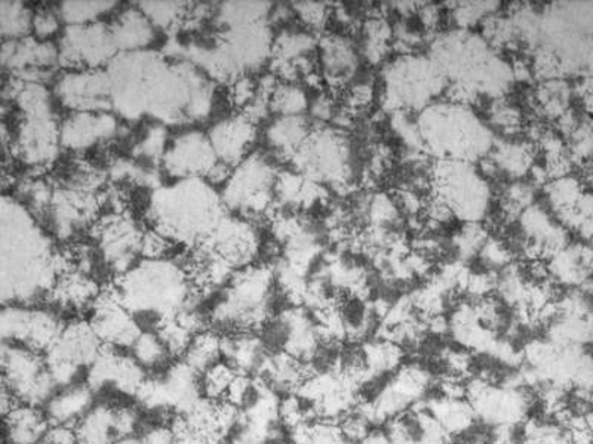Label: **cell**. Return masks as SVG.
<instances>
[{"instance_id": "36", "label": "cell", "mask_w": 593, "mask_h": 444, "mask_svg": "<svg viewBox=\"0 0 593 444\" xmlns=\"http://www.w3.org/2000/svg\"><path fill=\"white\" fill-rule=\"evenodd\" d=\"M117 5L118 2H63L58 15L67 25L92 24Z\"/></svg>"}, {"instance_id": "17", "label": "cell", "mask_w": 593, "mask_h": 444, "mask_svg": "<svg viewBox=\"0 0 593 444\" xmlns=\"http://www.w3.org/2000/svg\"><path fill=\"white\" fill-rule=\"evenodd\" d=\"M55 96L74 113L113 111L112 82L108 68L67 71L57 80Z\"/></svg>"}, {"instance_id": "9", "label": "cell", "mask_w": 593, "mask_h": 444, "mask_svg": "<svg viewBox=\"0 0 593 444\" xmlns=\"http://www.w3.org/2000/svg\"><path fill=\"white\" fill-rule=\"evenodd\" d=\"M385 80L383 104L398 111L420 109L446 89V76L437 63L425 58H400L387 68Z\"/></svg>"}, {"instance_id": "24", "label": "cell", "mask_w": 593, "mask_h": 444, "mask_svg": "<svg viewBox=\"0 0 593 444\" xmlns=\"http://www.w3.org/2000/svg\"><path fill=\"white\" fill-rule=\"evenodd\" d=\"M323 79L331 89H343L351 80L356 67V55L349 41L339 34H328L319 42Z\"/></svg>"}, {"instance_id": "28", "label": "cell", "mask_w": 593, "mask_h": 444, "mask_svg": "<svg viewBox=\"0 0 593 444\" xmlns=\"http://www.w3.org/2000/svg\"><path fill=\"white\" fill-rule=\"evenodd\" d=\"M100 293L96 280L72 268L58 277L46 301H53L63 309H83L87 304H94Z\"/></svg>"}, {"instance_id": "50", "label": "cell", "mask_w": 593, "mask_h": 444, "mask_svg": "<svg viewBox=\"0 0 593 444\" xmlns=\"http://www.w3.org/2000/svg\"><path fill=\"white\" fill-rule=\"evenodd\" d=\"M114 444H142V442H140V440L135 437H128V439L119 440V442Z\"/></svg>"}, {"instance_id": "35", "label": "cell", "mask_w": 593, "mask_h": 444, "mask_svg": "<svg viewBox=\"0 0 593 444\" xmlns=\"http://www.w3.org/2000/svg\"><path fill=\"white\" fill-rule=\"evenodd\" d=\"M143 14L155 27L177 32L186 19L191 3L186 2H140L136 3Z\"/></svg>"}, {"instance_id": "46", "label": "cell", "mask_w": 593, "mask_h": 444, "mask_svg": "<svg viewBox=\"0 0 593 444\" xmlns=\"http://www.w3.org/2000/svg\"><path fill=\"white\" fill-rule=\"evenodd\" d=\"M169 241L155 230H147L144 232L142 256L144 259H162L164 254L168 251Z\"/></svg>"}, {"instance_id": "16", "label": "cell", "mask_w": 593, "mask_h": 444, "mask_svg": "<svg viewBox=\"0 0 593 444\" xmlns=\"http://www.w3.org/2000/svg\"><path fill=\"white\" fill-rule=\"evenodd\" d=\"M92 232L106 264L117 277L135 267L136 256L142 255L144 232L136 227L130 215L109 213L105 218H98Z\"/></svg>"}, {"instance_id": "15", "label": "cell", "mask_w": 593, "mask_h": 444, "mask_svg": "<svg viewBox=\"0 0 593 444\" xmlns=\"http://www.w3.org/2000/svg\"><path fill=\"white\" fill-rule=\"evenodd\" d=\"M63 329L57 314L28 306H3L0 314L2 343L21 345L40 354L53 348Z\"/></svg>"}, {"instance_id": "42", "label": "cell", "mask_w": 593, "mask_h": 444, "mask_svg": "<svg viewBox=\"0 0 593 444\" xmlns=\"http://www.w3.org/2000/svg\"><path fill=\"white\" fill-rule=\"evenodd\" d=\"M276 429L268 430L262 429V426H255L251 424L238 425V430L234 431L230 444H271L275 442Z\"/></svg>"}, {"instance_id": "10", "label": "cell", "mask_w": 593, "mask_h": 444, "mask_svg": "<svg viewBox=\"0 0 593 444\" xmlns=\"http://www.w3.org/2000/svg\"><path fill=\"white\" fill-rule=\"evenodd\" d=\"M432 184L433 193L448 204L454 217L476 222L484 215L492 193L468 162L438 160L433 165Z\"/></svg>"}, {"instance_id": "29", "label": "cell", "mask_w": 593, "mask_h": 444, "mask_svg": "<svg viewBox=\"0 0 593 444\" xmlns=\"http://www.w3.org/2000/svg\"><path fill=\"white\" fill-rule=\"evenodd\" d=\"M221 352H223L224 360L238 374L243 375L257 373L267 354L263 341L257 338L254 333H233V335L223 336Z\"/></svg>"}, {"instance_id": "32", "label": "cell", "mask_w": 593, "mask_h": 444, "mask_svg": "<svg viewBox=\"0 0 593 444\" xmlns=\"http://www.w3.org/2000/svg\"><path fill=\"white\" fill-rule=\"evenodd\" d=\"M311 131L309 122L303 116L281 118L268 127L267 140L277 153L292 160Z\"/></svg>"}, {"instance_id": "26", "label": "cell", "mask_w": 593, "mask_h": 444, "mask_svg": "<svg viewBox=\"0 0 593 444\" xmlns=\"http://www.w3.org/2000/svg\"><path fill=\"white\" fill-rule=\"evenodd\" d=\"M114 45L122 53L146 51L155 40V25L143 14L139 7L125 10L110 24Z\"/></svg>"}, {"instance_id": "3", "label": "cell", "mask_w": 593, "mask_h": 444, "mask_svg": "<svg viewBox=\"0 0 593 444\" xmlns=\"http://www.w3.org/2000/svg\"><path fill=\"white\" fill-rule=\"evenodd\" d=\"M228 217L223 199L204 178L153 190L147 220L153 230L190 249L207 241Z\"/></svg>"}, {"instance_id": "37", "label": "cell", "mask_w": 593, "mask_h": 444, "mask_svg": "<svg viewBox=\"0 0 593 444\" xmlns=\"http://www.w3.org/2000/svg\"><path fill=\"white\" fill-rule=\"evenodd\" d=\"M237 375V370L228 362H220L209 367L207 373L200 375V387H202L205 399L224 400Z\"/></svg>"}, {"instance_id": "49", "label": "cell", "mask_w": 593, "mask_h": 444, "mask_svg": "<svg viewBox=\"0 0 593 444\" xmlns=\"http://www.w3.org/2000/svg\"><path fill=\"white\" fill-rule=\"evenodd\" d=\"M140 442L142 444H177V437L171 426L157 425L146 431Z\"/></svg>"}, {"instance_id": "19", "label": "cell", "mask_w": 593, "mask_h": 444, "mask_svg": "<svg viewBox=\"0 0 593 444\" xmlns=\"http://www.w3.org/2000/svg\"><path fill=\"white\" fill-rule=\"evenodd\" d=\"M101 343L113 348H131L142 335L136 318L118 300L113 289L98 295L89 320Z\"/></svg>"}, {"instance_id": "18", "label": "cell", "mask_w": 593, "mask_h": 444, "mask_svg": "<svg viewBox=\"0 0 593 444\" xmlns=\"http://www.w3.org/2000/svg\"><path fill=\"white\" fill-rule=\"evenodd\" d=\"M0 57L3 68L14 78L25 84L44 85L53 75L54 66H58V46L33 37L6 41Z\"/></svg>"}, {"instance_id": "39", "label": "cell", "mask_w": 593, "mask_h": 444, "mask_svg": "<svg viewBox=\"0 0 593 444\" xmlns=\"http://www.w3.org/2000/svg\"><path fill=\"white\" fill-rule=\"evenodd\" d=\"M155 332L162 340V343L165 344L171 357L185 356L187 348H189L191 341L196 336L194 333L187 331L186 328H183L176 318L160 320L156 323Z\"/></svg>"}, {"instance_id": "33", "label": "cell", "mask_w": 593, "mask_h": 444, "mask_svg": "<svg viewBox=\"0 0 593 444\" xmlns=\"http://www.w3.org/2000/svg\"><path fill=\"white\" fill-rule=\"evenodd\" d=\"M183 357H185L183 362H186L195 373L199 375L207 373L209 367L220 363L223 357L220 336L209 331L198 333Z\"/></svg>"}, {"instance_id": "45", "label": "cell", "mask_w": 593, "mask_h": 444, "mask_svg": "<svg viewBox=\"0 0 593 444\" xmlns=\"http://www.w3.org/2000/svg\"><path fill=\"white\" fill-rule=\"evenodd\" d=\"M58 12L53 10H42L33 16V32L36 34L37 40L44 41L46 37L53 36L59 29Z\"/></svg>"}, {"instance_id": "20", "label": "cell", "mask_w": 593, "mask_h": 444, "mask_svg": "<svg viewBox=\"0 0 593 444\" xmlns=\"http://www.w3.org/2000/svg\"><path fill=\"white\" fill-rule=\"evenodd\" d=\"M219 162L208 135L194 131L178 136L166 147L162 166L173 177L207 179Z\"/></svg>"}, {"instance_id": "31", "label": "cell", "mask_w": 593, "mask_h": 444, "mask_svg": "<svg viewBox=\"0 0 593 444\" xmlns=\"http://www.w3.org/2000/svg\"><path fill=\"white\" fill-rule=\"evenodd\" d=\"M6 425L10 444H40L51 426L46 413L28 404H20L7 415Z\"/></svg>"}, {"instance_id": "2", "label": "cell", "mask_w": 593, "mask_h": 444, "mask_svg": "<svg viewBox=\"0 0 593 444\" xmlns=\"http://www.w3.org/2000/svg\"><path fill=\"white\" fill-rule=\"evenodd\" d=\"M0 293L3 306H28L48 300L58 277L70 270L66 254L53 242L29 209L14 198H2Z\"/></svg>"}, {"instance_id": "48", "label": "cell", "mask_w": 593, "mask_h": 444, "mask_svg": "<svg viewBox=\"0 0 593 444\" xmlns=\"http://www.w3.org/2000/svg\"><path fill=\"white\" fill-rule=\"evenodd\" d=\"M171 429L176 433L177 444H215L211 440L204 437V435L194 433V431L187 426L186 421L183 420L182 415H178L176 420H174Z\"/></svg>"}, {"instance_id": "11", "label": "cell", "mask_w": 593, "mask_h": 444, "mask_svg": "<svg viewBox=\"0 0 593 444\" xmlns=\"http://www.w3.org/2000/svg\"><path fill=\"white\" fill-rule=\"evenodd\" d=\"M349 148L348 140L340 132L319 127L311 131L292 160L298 173L311 181L343 187L348 186L351 177Z\"/></svg>"}, {"instance_id": "14", "label": "cell", "mask_w": 593, "mask_h": 444, "mask_svg": "<svg viewBox=\"0 0 593 444\" xmlns=\"http://www.w3.org/2000/svg\"><path fill=\"white\" fill-rule=\"evenodd\" d=\"M110 24L67 25L58 45V66L75 70H102L118 57Z\"/></svg>"}, {"instance_id": "41", "label": "cell", "mask_w": 593, "mask_h": 444, "mask_svg": "<svg viewBox=\"0 0 593 444\" xmlns=\"http://www.w3.org/2000/svg\"><path fill=\"white\" fill-rule=\"evenodd\" d=\"M166 152V130L164 125L151 127L144 135V140L135 147V156L140 159L161 160Z\"/></svg>"}, {"instance_id": "12", "label": "cell", "mask_w": 593, "mask_h": 444, "mask_svg": "<svg viewBox=\"0 0 593 444\" xmlns=\"http://www.w3.org/2000/svg\"><path fill=\"white\" fill-rule=\"evenodd\" d=\"M0 360L2 384L10 388L21 404L37 408L53 399L58 386L42 354L21 345L2 343Z\"/></svg>"}, {"instance_id": "6", "label": "cell", "mask_w": 593, "mask_h": 444, "mask_svg": "<svg viewBox=\"0 0 593 444\" xmlns=\"http://www.w3.org/2000/svg\"><path fill=\"white\" fill-rule=\"evenodd\" d=\"M14 101L21 114L11 152L33 168H50L59 155L62 126L54 116L48 91L44 85L24 82Z\"/></svg>"}, {"instance_id": "44", "label": "cell", "mask_w": 593, "mask_h": 444, "mask_svg": "<svg viewBox=\"0 0 593 444\" xmlns=\"http://www.w3.org/2000/svg\"><path fill=\"white\" fill-rule=\"evenodd\" d=\"M294 11L300 16L303 23L310 27L321 29L330 19L326 3L300 2L294 3Z\"/></svg>"}, {"instance_id": "30", "label": "cell", "mask_w": 593, "mask_h": 444, "mask_svg": "<svg viewBox=\"0 0 593 444\" xmlns=\"http://www.w3.org/2000/svg\"><path fill=\"white\" fill-rule=\"evenodd\" d=\"M79 444H114L121 440L118 431V408L94 406L75 426Z\"/></svg>"}, {"instance_id": "47", "label": "cell", "mask_w": 593, "mask_h": 444, "mask_svg": "<svg viewBox=\"0 0 593 444\" xmlns=\"http://www.w3.org/2000/svg\"><path fill=\"white\" fill-rule=\"evenodd\" d=\"M41 444H79L74 426L51 425Z\"/></svg>"}, {"instance_id": "4", "label": "cell", "mask_w": 593, "mask_h": 444, "mask_svg": "<svg viewBox=\"0 0 593 444\" xmlns=\"http://www.w3.org/2000/svg\"><path fill=\"white\" fill-rule=\"evenodd\" d=\"M118 300L135 315H156L160 320L174 318L191 304L195 292L186 268L171 259H144L112 286ZM156 322V323H157Z\"/></svg>"}, {"instance_id": "7", "label": "cell", "mask_w": 593, "mask_h": 444, "mask_svg": "<svg viewBox=\"0 0 593 444\" xmlns=\"http://www.w3.org/2000/svg\"><path fill=\"white\" fill-rule=\"evenodd\" d=\"M275 280V270L267 266L238 271L212 311V323L233 333H254L263 328L271 315Z\"/></svg>"}, {"instance_id": "27", "label": "cell", "mask_w": 593, "mask_h": 444, "mask_svg": "<svg viewBox=\"0 0 593 444\" xmlns=\"http://www.w3.org/2000/svg\"><path fill=\"white\" fill-rule=\"evenodd\" d=\"M169 409H176L178 415L189 411L191 406L202 399L200 375L186 362H178L169 367L168 373L162 378Z\"/></svg>"}, {"instance_id": "1", "label": "cell", "mask_w": 593, "mask_h": 444, "mask_svg": "<svg viewBox=\"0 0 593 444\" xmlns=\"http://www.w3.org/2000/svg\"><path fill=\"white\" fill-rule=\"evenodd\" d=\"M113 111L128 121L152 116L161 125L208 116L215 80L194 64L153 51L122 53L109 64Z\"/></svg>"}, {"instance_id": "34", "label": "cell", "mask_w": 593, "mask_h": 444, "mask_svg": "<svg viewBox=\"0 0 593 444\" xmlns=\"http://www.w3.org/2000/svg\"><path fill=\"white\" fill-rule=\"evenodd\" d=\"M33 14L21 2H0V33L6 41H19L33 32Z\"/></svg>"}, {"instance_id": "23", "label": "cell", "mask_w": 593, "mask_h": 444, "mask_svg": "<svg viewBox=\"0 0 593 444\" xmlns=\"http://www.w3.org/2000/svg\"><path fill=\"white\" fill-rule=\"evenodd\" d=\"M117 132L118 121L112 113H72L63 122L59 138L62 147L79 152L112 138Z\"/></svg>"}, {"instance_id": "38", "label": "cell", "mask_w": 593, "mask_h": 444, "mask_svg": "<svg viewBox=\"0 0 593 444\" xmlns=\"http://www.w3.org/2000/svg\"><path fill=\"white\" fill-rule=\"evenodd\" d=\"M132 357L144 367V369H153L164 365L171 357L165 344L162 343L156 332H142V335L136 338L131 347Z\"/></svg>"}, {"instance_id": "40", "label": "cell", "mask_w": 593, "mask_h": 444, "mask_svg": "<svg viewBox=\"0 0 593 444\" xmlns=\"http://www.w3.org/2000/svg\"><path fill=\"white\" fill-rule=\"evenodd\" d=\"M306 109L305 91L293 84L279 85L271 98V111L283 118L301 116Z\"/></svg>"}, {"instance_id": "25", "label": "cell", "mask_w": 593, "mask_h": 444, "mask_svg": "<svg viewBox=\"0 0 593 444\" xmlns=\"http://www.w3.org/2000/svg\"><path fill=\"white\" fill-rule=\"evenodd\" d=\"M94 390L88 384L64 387L46 403L51 425L75 426L94 408Z\"/></svg>"}, {"instance_id": "5", "label": "cell", "mask_w": 593, "mask_h": 444, "mask_svg": "<svg viewBox=\"0 0 593 444\" xmlns=\"http://www.w3.org/2000/svg\"><path fill=\"white\" fill-rule=\"evenodd\" d=\"M424 148L439 160L468 162L482 159L493 147L492 134L468 107L443 104L429 107L418 118Z\"/></svg>"}, {"instance_id": "8", "label": "cell", "mask_w": 593, "mask_h": 444, "mask_svg": "<svg viewBox=\"0 0 593 444\" xmlns=\"http://www.w3.org/2000/svg\"><path fill=\"white\" fill-rule=\"evenodd\" d=\"M275 165L263 156L253 153L234 168L226 182L223 203L228 211H239L246 217L266 215L275 204Z\"/></svg>"}, {"instance_id": "43", "label": "cell", "mask_w": 593, "mask_h": 444, "mask_svg": "<svg viewBox=\"0 0 593 444\" xmlns=\"http://www.w3.org/2000/svg\"><path fill=\"white\" fill-rule=\"evenodd\" d=\"M257 96V84L250 76H243L230 85V102L237 110H245Z\"/></svg>"}, {"instance_id": "13", "label": "cell", "mask_w": 593, "mask_h": 444, "mask_svg": "<svg viewBox=\"0 0 593 444\" xmlns=\"http://www.w3.org/2000/svg\"><path fill=\"white\" fill-rule=\"evenodd\" d=\"M105 344L89 322L76 320L64 326L53 348L45 354L46 365L58 387L74 386L83 370H88L100 356Z\"/></svg>"}, {"instance_id": "21", "label": "cell", "mask_w": 593, "mask_h": 444, "mask_svg": "<svg viewBox=\"0 0 593 444\" xmlns=\"http://www.w3.org/2000/svg\"><path fill=\"white\" fill-rule=\"evenodd\" d=\"M144 370L134 357L105 345L100 356L88 369L87 384L94 391L112 387L123 395L135 396L147 379Z\"/></svg>"}, {"instance_id": "22", "label": "cell", "mask_w": 593, "mask_h": 444, "mask_svg": "<svg viewBox=\"0 0 593 444\" xmlns=\"http://www.w3.org/2000/svg\"><path fill=\"white\" fill-rule=\"evenodd\" d=\"M255 135L257 130L254 123L243 114L224 119L208 132L209 143L221 164L233 169L250 156V147L255 141Z\"/></svg>"}]
</instances>
